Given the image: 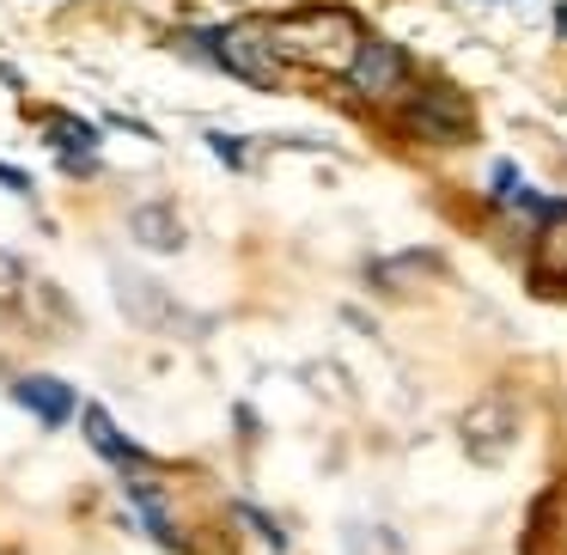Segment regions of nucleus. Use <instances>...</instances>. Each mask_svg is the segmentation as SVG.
Wrapping results in <instances>:
<instances>
[{
  "label": "nucleus",
  "instance_id": "1",
  "mask_svg": "<svg viewBox=\"0 0 567 555\" xmlns=\"http://www.w3.org/2000/svg\"><path fill=\"white\" fill-rule=\"evenodd\" d=\"M269 43L281 50V62H299V68H318V74H342L360 62L367 50V31H360L354 13L342 7H306V13H287V19H269Z\"/></svg>",
  "mask_w": 567,
  "mask_h": 555
},
{
  "label": "nucleus",
  "instance_id": "2",
  "mask_svg": "<svg viewBox=\"0 0 567 555\" xmlns=\"http://www.w3.org/2000/svg\"><path fill=\"white\" fill-rule=\"evenodd\" d=\"M196 43V55H214L220 68H233L238 80H250V86H262V92H275L281 86V50L269 43V25L262 19H245V25H226V31H214V38H189Z\"/></svg>",
  "mask_w": 567,
  "mask_h": 555
},
{
  "label": "nucleus",
  "instance_id": "3",
  "mask_svg": "<svg viewBox=\"0 0 567 555\" xmlns=\"http://www.w3.org/2000/svg\"><path fill=\"white\" fill-rule=\"evenodd\" d=\"M457 440H464V452L476 458V464H501V458L513 452V440H518V409L506 403V397H482V403L464 409Z\"/></svg>",
  "mask_w": 567,
  "mask_h": 555
},
{
  "label": "nucleus",
  "instance_id": "4",
  "mask_svg": "<svg viewBox=\"0 0 567 555\" xmlns=\"http://www.w3.org/2000/svg\"><path fill=\"white\" fill-rule=\"evenodd\" d=\"M348 86L360 92V99H396V92L409 86V62L396 43L384 38H367V50H360V62L348 68Z\"/></svg>",
  "mask_w": 567,
  "mask_h": 555
},
{
  "label": "nucleus",
  "instance_id": "5",
  "mask_svg": "<svg viewBox=\"0 0 567 555\" xmlns=\"http://www.w3.org/2000/svg\"><path fill=\"white\" fill-rule=\"evenodd\" d=\"M409 129L427 135V141H457V135H470V104L457 99V92H445V86H427L415 104H409Z\"/></svg>",
  "mask_w": 567,
  "mask_h": 555
},
{
  "label": "nucleus",
  "instance_id": "6",
  "mask_svg": "<svg viewBox=\"0 0 567 555\" xmlns=\"http://www.w3.org/2000/svg\"><path fill=\"white\" fill-rule=\"evenodd\" d=\"M530 281L537 287H567V202H555L549 220H543L537 250H530Z\"/></svg>",
  "mask_w": 567,
  "mask_h": 555
},
{
  "label": "nucleus",
  "instance_id": "7",
  "mask_svg": "<svg viewBox=\"0 0 567 555\" xmlns=\"http://www.w3.org/2000/svg\"><path fill=\"white\" fill-rule=\"evenodd\" d=\"M13 397H19V403H25L38 421H43V428H62V421L80 409V397L68 391L62 379H19V384H13Z\"/></svg>",
  "mask_w": 567,
  "mask_h": 555
},
{
  "label": "nucleus",
  "instance_id": "8",
  "mask_svg": "<svg viewBox=\"0 0 567 555\" xmlns=\"http://www.w3.org/2000/svg\"><path fill=\"white\" fill-rule=\"evenodd\" d=\"M128 233H135L147 250H165V257H172V250H184V220H177L165 202H147V208L128 214Z\"/></svg>",
  "mask_w": 567,
  "mask_h": 555
},
{
  "label": "nucleus",
  "instance_id": "9",
  "mask_svg": "<svg viewBox=\"0 0 567 555\" xmlns=\"http://www.w3.org/2000/svg\"><path fill=\"white\" fill-rule=\"evenodd\" d=\"M86 440H92V452H99V458H111V464H123V470L147 464V452H141L135 440H123V428H116L104 409H86Z\"/></svg>",
  "mask_w": 567,
  "mask_h": 555
},
{
  "label": "nucleus",
  "instance_id": "10",
  "mask_svg": "<svg viewBox=\"0 0 567 555\" xmlns=\"http://www.w3.org/2000/svg\"><path fill=\"white\" fill-rule=\"evenodd\" d=\"M543 543H549V555H567V489L543 506Z\"/></svg>",
  "mask_w": 567,
  "mask_h": 555
},
{
  "label": "nucleus",
  "instance_id": "11",
  "mask_svg": "<svg viewBox=\"0 0 567 555\" xmlns=\"http://www.w3.org/2000/svg\"><path fill=\"white\" fill-rule=\"evenodd\" d=\"M13 294H25V269H19V257L0 250V299H13Z\"/></svg>",
  "mask_w": 567,
  "mask_h": 555
},
{
  "label": "nucleus",
  "instance_id": "12",
  "mask_svg": "<svg viewBox=\"0 0 567 555\" xmlns=\"http://www.w3.org/2000/svg\"><path fill=\"white\" fill-rule=\"evenodd\" d=\"M488 184H494V202H518V196H525V189H518V172H513V165H494Z\"/></svg>",
  "mask_w": 567,
  "mask_h": 555
},
{
  "label": "nucleus",
  "instance_id": "13",
  "mask_svg": "<svg viewBox=\"0 0 567 555\" xmlns=\"http://www.w3.org/2000/svg\"><path fill=\"white\" fill-rule=\"evenodd\" d=\"M208 147L220 153L226 165H245V147H238V135H208Z\"/></svg>",
  "mask_w": 567,
  "mask_h": 555
},
{
  "label": "nucleus",
  "instance_id": "14",
  "mask_svg": "<svg viewBox=\"0 0 567 555\" xmlns=\"http://www.w3.org/2000/svg\"><path fill=\"white\" fill-rule=\"evenodd\" d=\"M0 184H7V189H19V196H25V189H31V177H25V172H13V165H0Z\"/></svg>",
  "mask_w": 567,
  "mask_h": 555
},
{
  "label": "nucleus",
  "instance_id": "15",
  "mask_svg": "<svg viewBox=\"0 0 567 555\" xmlns=\"http://www.w3.org/2000/svg\"><path fill=\"white\" fill-rule=\"evenodd\" d=\"M555 31H561V38H567V7H561V13H555Z\"/></svg>",
  "mask_w": 567,
  "mask_h": 555
}]
</instances>
